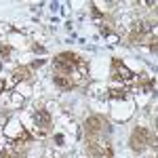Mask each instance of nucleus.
<instances>
[{
	"mask_svg": "<svg viewBox=\"0 0 158 158\" xmlns=\"http://www.w3.org/2000/svg\"><path fill=\"white\" fill-rule=\"evenodd\" d=\"M150 143V131L148 129H135L133 135H131V148H133L135 152H141L143 148Z\"/></svg>",
	"mask_w": 158,
	"mask_h": 158,
	"instance_id": "nucleus-1",
	"label": "nucleus"
},
{
	"mask_svg": "<svg viewBox=\"0 0 158 158\" xmlns=\"http://www.w3.org/2000/svg\"><path fill=\"white\" fill-rule=\"evenodd\" d=\"M76 63H78V55H74V53H61L55 57V65L63 72H70Z\"/></svg>",
	"mask_w": 158,
	"mask_h": 158,
	"instance_id": "nucleus-2",
	"label": "nucleus"
},
{
	"mask_svg": "<svg viewBox=\"0 0 158 158\" xmlns=\"http://www.w3.org/2000/svg\"><path fill=\"white\" fill-rule=\"evenodd\" d=\"M103 124H106L103 118H99V116H89L86 122H85V131L89 135H95V133H99V131L103 129Z\"/></svg>",
	"mask_w": 158,
	"mask_h": 158,
	"instance_id": "nucleus-3",
	"label": "nucleus"
},
{
	"mask_svg": "<svg viewBox=\"0 0 158 158\" xmlns=\"http://www.w3.org/2000/svg\"><path fill=\"white\" fill-rule=\"evenodd\" d=\"M34 118H36V122L40 124V127H49V124H51V114L47 112V110L36 112V114H34Z\"/></svg>",
	"mask_w": 158,
	"mask_h": 158,
	"instance_id": "nucleus-4",
	"label": "nucleus"
},
{
	"mask_svg": "<svg viewBox=\"0 0 158 158\" xmlns=\"http://www.w3.org/2000/svg\"><path fill=\"white\" fill-rule=\"evenodd\" d=\"M55 85L57 86H61V89H72V80L70 78H65V76H55Z\"/></svg>",
	"mask_w": 158,
	"mask_h": 158,
	"instance_id": "nucleus-5",
	"label": "nucleus"
},
{
	"mask_svg": "<svg viewBox=\"0 0 158 158\" xmlns=\"http://www.w3.org/2000/svg\"><path fill=\"white\" fill-rule=\"evenodd\" d=\"M23 78H27V70H15V80H23Z\"/></svg>",
	"mask_w": 158,
	"mask_h": 158,
	"instance_id": "nucleus-6",
	"label": "nucleus"
}]
</instances>
